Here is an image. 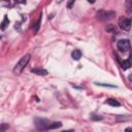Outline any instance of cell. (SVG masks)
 <instances>
[{
	"label": "cell",
	"instance_id": "6da1fadb",
	"mask_svg": "<svg viewBox=\"0 0 132 132\" xmlns=\"http://www.w3.org/2000/svg\"><path fill=\"white\" fill-rule=\"evenodd\" d=\"M30 58H31L30 54H27V55L23 56V57L21 58V60H20V61L16 63V65L14 66V68H13V72H14L15 74H20V73L24 70V68L27 66V64L29 63Z\"/></svg>",
	"mask_w": 132,
	"mask_h": 132
},
{
	"label": "cell",
	"instance_id": "7a4b0ae2",
	"mask_svg": "<svg viewBox=\"0 0 132 132\" xmlns=\"http://www.w3.org/2000/svg\"><path fill=\"white\" fill-rule=\"evenodd\" d=\"M118 25H119V27H120L122 30H124V31H128V30H130V28H131V20L122 16V18L119 19V23H118Z\"/></svg>",
	"mask_w": 132,
	"mask_h": 132
},
{
	"label": "cell",
	"instance_id": "3957f363",
	"mask_svg": "<svg viewBox=\"0 0 132 132\" xmlns=\"http://www.w3.org/2000/svg\"><path fill=\"white\" fill-rule=\"evenodd\" d=\"M117 46L121 52L125 53L130 50V41L128 39H120L117 43Z\"/></svg>",
	"mask_w": 132,
	"mask_h": 132
},
{
	"label": "cell",
	"instance_id": "277c9868",
	"mask_svg": "<svg viewBox=\"0 0 132 132\" xmlns=\"http://www.w3.org/2000/svg\"><path fill=\"white\" fill-rule=\"evenodd\" d=\"M35 124H36V127L40 130H45V129H48V126L51 123H48L47 121L43 120V119H36L35 120Z\"/></svg>",
	"mask_w": 132,
	"mask_h": 132
},
{
	"label": "cell",
	"instance_id": "5b68a950",
	"mask_svg": "<svg viewBox=\"0 0 132 132\" xmlns=\"http://www.w3.org/2000/svg\"><path fill=\"white\" fill-rule=\"evenodd\" d=\"M113 15H114V12H112V11H100V12H98V19H100V20L111 19Z\"/></svg>",
	"mask_w": 132,
	"mask_h": 132
},
{
	"label": "cell",
	"instance_id": "8992f818",
	"mask_svg": "<svg viewBox=\"0 0 132 132\" xmlns=\"http://www.w3.org/2000/svg\"><path fill=\"white\" fill-rule=\"evenodd\" d=\"M105 103L108 104V105H111V106H120V105H121L120 102H119L118 100L113 99V98H109V99H107V100L105 101Z\"/></svg>",
	"mask_w": 132,
	"mask_h": 132
},
{
	"label": "cell",
	"instance_id": "52a82bcc",
	"mask_svg": "<svg viewBox=\"0 0 132 132\" xmlns=\"http://www.w3.org/2000/svg\"><path fill=\"white\" fill-rule=\"evenodd\" d=\"M71 57L73 60H79L80 57H81V52L79 50H74L71 54Z\"/></svg>",
	"mask_w": 132,
	"mask_h": 132
},
{
	"label": "cell",
	"instance_id": "ba28073f",
	"mask_svg": "<svg viewBox=\"0 0 132 132\" xmlns=\"http://www.w3.org/2000/svg\"><path fill=\"white\" fill-rule=\"evenodd\" d=\"M131 66H132V63H131L129 60H124V61L122 62V68H123L124 70L129 69Z\"/></svg>",
	"mask_w": 132,
	"mask_h": 132
},
{
	"label": "cell",
	"instance_id": "9c48e42d",
	"mask_svg": "<svg viewBox=\"0 0 132 132\" xmlns=\"http://www.w3.org/2000/svg\"><path fill=\"white\" fill-rule=\"evenodd\" d=\"M32 72L38 74V75H46L47 74V71L44 70V69H40V68H36V69H32Z\"/></svg>",
	"mask_w": 132,
	"mask_h": 132
},
{
	"label": "cell",
	"instance_id": "30bf717a",
	"mask_svg": "<svg viewBox=\"0 0 132 132\" xmlns=\"http://www.w3.org/2000/svg\"><path fill=\"white\" fill-rule=\"evenodd\" d=\"M8 24H9V20H8V18L5 15L4 19H3V21H2V23H1V30H5V28L8 26Z\"/></svg>",
	"mask_w": 132,
	"mask_h": 132
},
{
	"label": "cell",
	"instance_id": "8fae6325",
	"mask_svg": "<svg viewBox=\"0 0 132 132\" xmlns=\"http://www.w3.org/2000/svg\"><path fill=\"white\" fill-rule=\"evenodd\" d=\"M62 126V124L60 123V122H54V123H51L50 124V126H48V129H56V128H59V127H61ZM47 129V130H48Z\"/></svg>",
	"mask_w": 132,
	"mask_h": 132
},
{
	"label": "cell",
	"instance_id": "7c38bea8",
	"mask_svg": "<svg viewBox=\"0 0 132 132\" xmlns=\"http://www.w3.org/2000/svg\"><path fill=\"white\" fill-rule=\"evenodd\" d=\"M105 29H106L108 32H113V33H116V32H117V28H116L113 25H108Z\"/></svg>",
	"mask_w": 132,
	"mask_h": 132
},
{
	"label": "cell",
	"instance_id": "4fadbf2b",
	"mask_svg": "<svg viewBox=\"0 0 132 132\" xmlns=\"http://www.w3.org/2000/svg\"><path fill=\"white\" fill-rule=\"evenodd\" d=\"M39 26H40V19L35 23V25H34V27H33V31H34V32H37L38 29H39Z\"/></svg>",
	"mask_w": 132,
	"mask_h": 132
},
{
	"label": "cell",
	"instance_id": "5bb4252c",
	"mask_svg": "<svg viewBox=\"0 0 132 132\" xmlns=\"http://www.w3.org/2000/svg\"><path fill=\"white\" fill-rule=\"evenodd\" d=\"M6 127H8V126H7V125H5V124H3V125H2V128H1V131H4V129H5Z\"/></svg>",
	"mask_w": 132,
	"mask_h": 132
},
{
	"label": "cell",
	"instance_id": "9a60e30c",
	"mask_svg": "<svg viewBox=\"0 0 132 132\" xmlns=\"http://www.w3.org/2000/svg\"><path fill=\"white\" fill-rule=\"evenodd\" d=\"M126 132H132V128H130V127H128V128H126V130H125Z\"/></svg>",
	"mask_w": 132,
	"mask_h": 132
},
{
	"label": "cell",
	"instance_id": "2e32d148",
	"mask_svg": "<svg viewBox=\"0 0 132 132\" xmlns=\"http://www.w3.org/2000/svg\"><path fill=\"white\" fill-rule=\"evenodd\" d=\"M129 61L132 63V50H131V53H130V57H129Z\"/></svg>",
	"mask_w": 132,
	"mask_h": 132
},
{
	"label": "cell",
	"instance_id": "e0dca14e",
	"mask_svg": "<svg viewBox=\"0 0 132 132\" xmlns=\"http://www.w3.org/2000/svg\"><path fill=\"white\" fill-rule=\"evenodd\" d=\"M73 3H74V1H71V2H69V3H68V7L70 8V7H71V5H72Z\"/></svg>",
	"mask_w": 132,
	"mask_h": 132
},
{
	"label": "cell",
	"instance_id": "ac0fdd59",
	"mask_svg": "<svg viewBox=\"0 0 132 132\" xmlns=\"http://www.w3.org/2000/svg\"><path fill=\"white\" fill-rule=\"evenodd\" d=\"M129 4H130V6H129V8H130V9H129V10H131V11H132V2H129Z\"/></svg>",
	"mask_w": 132,
	"mask_h": 132
},
{
	"label": "cell",
	"instance_id": "d6986e66",
	"mask_svg": "<svg viewBox=\"0 0 132 132\" xmlns=\"http://www.w3.org/2000/svg\"><path fill=\"white\" fill-rule=\"evenodd\" d=\"M63 132H73V130H67V131H63Z\"/></svg>",
	"mask_w": 132,
	"mask_h": 132
},
{
	"label": "cell",
	"instance_id": "ffe728a7",
	"mask_svg": "<svg viewBox=\"0 0 132 132\" xmlns=\"http://www.w3.org/2000/svg\"><path fill=\"white\" fill-rule=\"evenodd\" d=\"M129 79H130V80H132V75H130V76H129Z\"/></svg>",
	"mask_w": 132,
	"mask_h": 132
}]
</instances>
